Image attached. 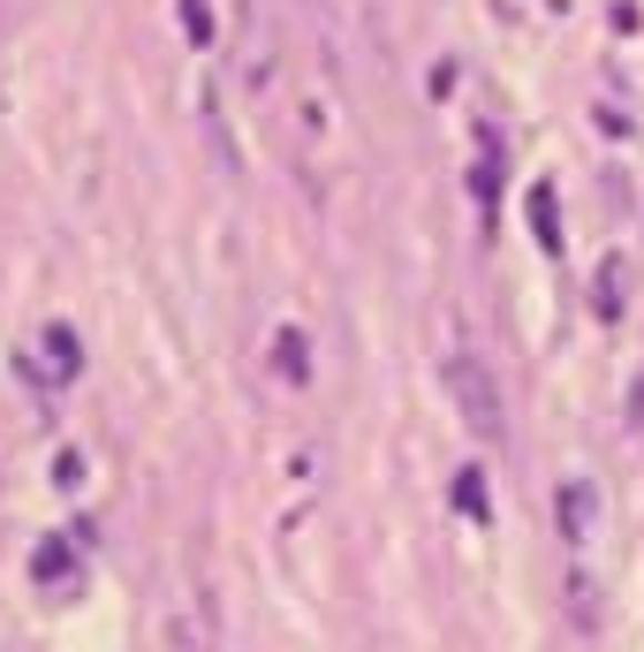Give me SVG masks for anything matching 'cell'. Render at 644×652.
Returning <instances> with one entry per match:
<instances>
[{
	"instance_id": "cell-1",
	"label": "cell",
	"mask_w": 644,
	"mask_h": 652,
	"mask_svg": "<svg viewBox=\"0 0 644 652\" xmlns=\"http://www.w3.org/2000/svg\"><path fill=\"white\" fill-rule=\"evenodd\" d=\"M447 394H455V410L471 418V433H477V440H509V410H501V388H493L485 357L455 349V357H447Z\"/></svg>"
},
{
	"instance_id": "cell-2",
	"label": "cell",
	"mask_w": 644,
	"mask_h": 652,
	"mask_svg": "<svg viewBox=\"0 0 644 652\" xmlns=\"http://www.w3.org/2000/svg\"><path fill=\"white\" fill-rule=\"evenodd\" d=\"M273 8L265 0H243V77H251V91L273 84Z\"/></svg>"
},
{
	"instance_id": "cell-3",
	"label": "cell",
	"mask_w": 644,
	"mask_h": 652,
	"mask_svg": "<svg viewBox=\"0 0 644 652\" xmlns=\"http://www.w3.org/2000/svg\"><path fill=\"white\" fill-rule=\"evenodd\" d=\"M77 546H84V539L69 531V539H46L39 554H31V576H39V592H61V600H69V592L84 584V576H77Z\"/></svg>"
},
{
	"instance_id": "cell-4",
	"label": "cell",
	"mask_w": 644,
	"mask_h": 652,
	"mask_svg": "<svg viewBox=\"0 0 644 652\" xmlns=\"http://www.w3.org/2000/svg\"><path fill=\"white\" fill-rule=\"evenodd\" d=\"M265 357H273V380H289V388H303V380H311V342H303L296 327H281V334L265 342Z\"/></svg>"
},
{
	"instance_id": "cell-5",
	"label": "cell",
	"mask_w": 644,
	"mask_h": 652,
	"mask_svg": "<svg viewBox=\"0 0 644 652\" xmlns=\"http://www.w3.org/2000/svg\"><path fill=\"white\" fill-rule=\"evenodd\" d=\"M622 304H630V259L614 251V259H600V281H592V311H600V319H622Z\"/></svg>"
},
{
	"instance_id": "cell-6",
	"label": "cell",
	"mask_w": 644,
	"mask_h": 652,
	"mask_svg": "<svg viewBox=\"0 0 644 652\" xmlns=\"http://www.w3.org/2000/svg\"><path fill=\"white\" fill-rule=\"evenodd\" d=\"M39 357H46V372H53V380H77V372H84V342H77L61 319L39 334Z\"/></svg>"
},
{
	"instance_id": "cell-7",
	"label": "cell",
	"mask_w": 644,
	"mask_h": 652,
	"mask_svg": "<svg viewBox=\"0 0 644 652\" xmlns=\"http://www.w3.org/2000/svg\"><path fill=\"white\" fill-rule=\"evenodd\" d=\"M561 539H568V546L592 539V485H584V479L561 485Z\"/></svg>"
},
{
	"instance_id": "cell-8",
	"label": "cell",
	"mask_w": 644,
	"mask_h": 652,
	"mask_svg": "<svg viewBox=\"0 0 644 652\" xmlns=\"http://www.w3.org/2000/svg\"><path fill=\"white\" fill-rule=\"evenodd\" d=\"M531 228H539V251H561V205H554V182H531Z\"/></svg>"
},
{
	"instance_id": "cell-9",
	"label": "cell",
	"mask_w": 644,
	"mask_h": 652,
	"mask_svg": "<svg viewBox=\"0 0 644 652\" xmlns=\"http://www.w3.org/2000/svg\"><path fill=\"white\" fill-rule=\"evenodd\" d=\"M455 509L471 523H493V493H485V471H455Z\"/></svg>"
},
{
	"instance_id": "cell-10",
	"label": "cell",
	"mask_w": 644,
	"mask_h": 652,
	"mask_svg": "<svg viewBox=\"0 0 644 652\" xmlns=\"http://www.w3.org/2000/svg\"><path fill=\"white\" fill-rule=\"evenodd\" d=\"M182 31H190V46H213V8L205 0H182Z\"/></svg>"
},
{
	"instance_id": "cell-11",
	"label": "cell",
	"mask_w": 644,
	"mask_h": 652,
	"mask_svg": "<svg viewBox=\"0 0 644 652\" xmlns=\"http://www.w3.org/2000/svg\"><path fill=\"white\" fill-rule=\"evenodd\" d=\"M53 485H69V493H77V485H84V455H77V448H69V455H61V463H53Z\"/></svg>"
}]
</instances>
